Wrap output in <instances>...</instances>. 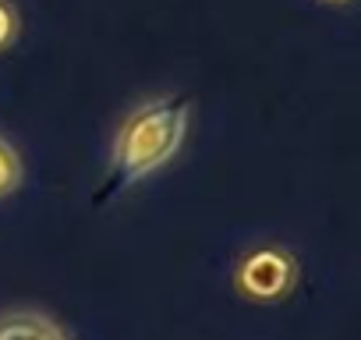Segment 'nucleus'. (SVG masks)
I'll list each match as a JSON object with an SVG mask.
<instances>
[{"label": "nucleus", "instance_id": "f257e3e1", "mask_svg": "<svg viewBox=\"0 0 361 340\" xmlns=\"http://www.w3.org/2000/svg\"><path fill=\"white\" fill-rule=\"evenodd\" d=\"M188 135V99L166 96V99H149L138 110L128 114L114 138L110 152V170H114V188L138 185L163 170L185 145Z\"/></svg>", "mask_w": 361, "mask_h": 340}, {"label": "nucleus", "instance_id": "f03ea898", "mask_svg": "<svg viewBox=\"0 0 361 340\" xmlns=\"http://www.w3.org/2000/svg\"><path fill=\"white\" fill-rule=\"evenodd\" d=\"M294 273H298V266H294L290 252H283V248H259V252L241 259L238 284L255 301H276V298H283L290 291Z\"/></svg>", "mask_w": 361, "mask_h": 340}, {"label": "nucleus", "instance_id": "7ed1b4c3", "mask_svg": "<svg viewBox=\"0 0 361 340\" xmlns=\"http://www.w3.org/2000/svg\"><path fill=\"white\" fill-rule=\"evenodd\" d=\"M0 340H71L64 326L43 312H8L0 315Z\"/></svg>", "mask_w": 361, "mask_h": 340}, {"label": "nucleus", "instance_id": "20e7f679", "mask_svg": "<svg viewBox=\"0 0 361 340\" xmlns=\"http://www.w3.org/2000/svg\"><path fill=\"white\" fill-rule=\"evenodd\" d=\"M22 185V159L8 138H0V199H8Z\"/></svg>", "mask_w": 361, "mask_h": 340}, {"label": "nucleus", "instance_id": "39448f33", "mask_svg": "<svg viewBox=\"0 0 361 340\" xmlns=\"http://www.w3.org/2000/svg\"><path fill=\"white\" fill-rule=\"evenodd\" d=\"M15 29H18V18H15L11 4H4V0H0V50L15 40Z\"/></svg>", "mask_w": 361, "mask_h": 340}, {"label": "nucleus", "instance_id": "423d86ee", "mask_svg": "<svg viewBox=\"0 0 361 340\" xmlns=\"http://www.w3.org/2000/svg\"><path fill=\"white\" fill-rule=\"evenodd\" d=\"M326 4H343V0H326Z\"/></svg>", "mask_w": 361, "mask_h": 340}]
</instances>
